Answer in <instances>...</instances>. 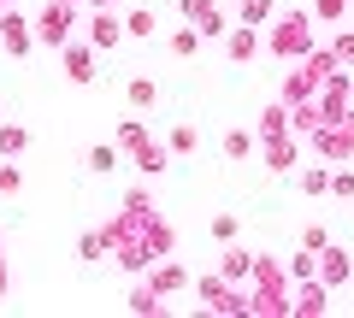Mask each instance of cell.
I'll use <instances>...</instances> for the list:
<instances>
[{"instance_id": "1", "label": "cell", "mask_w": 354, "mask_h": 318, "mask_svg": "<svg viewBox=\"0 0 354 318\" xmlns=\"http://www.w3.org/2000/svg\"><path fill=\"white\" fill-rule=\"evenodd\" d=\"M266 53L272 59H307L313 53V12H278L266 24Z\"/></svg>"}, {"instance_id": "2", "label": "cell", "mask_w": 354, "mask_h": 318, "mask_svg": "<svg viewBox=\"0 0 354 318\" xmlns=\"http://www.w3.org/2000/svg\"><path fill=\"white\" fill-rule=\"evenodd\" d=\"M248 312L254 318H278V312H295V289H290V277H283L272 259H260L254 266V295H248Z\"/></svg>"}, {"instance_id": "3", "label": "cell", "mask_w": 354, "mask_h": 318, "mask_svg": "<svg viewBox=\"0 0 354 318\" xmlns=\"http://www.w3.org/2000/svg\"><path fill=\"white\" fill-rule=\"evenodd\" d=\"M59 59H65V77H71V83H83V89L101 77V48H95V41H65Z\"/></svg>"}, {"instance_id": "4", "label": "cell", "mask_w": 354, "mask_h": 318, "mask_svg": "<svg viewBox=\"0 0 354 318\" xmlns=\"http://www.w3.org/2000/svg\"><path fill=\"white\" fill-rule=\"evenodd\" d=\"M177 12L189 18L207 41H225V36H230V18L218 12V0H177Z\"/></svg>"}, {"instance_id": "5", "label": "cell", "mask_w": 354, "mask_h": 318, "mask_svg": "<svg viewBox=\"0 0 354 318\" xmlns=\"http://www.w3.org/2000/svg\"><path fill=\"white\" fill-rule=\"evenodd\" d=\"M71 24H77V6H71V0H53L48 12L36 18V41H48V48H65V41H71Z\"/></svg>"}, {"instance_id": "6", "label": "cell", "mask_w": 354, "mask_h": 318, "mask_svg": "<svg viewBox=\"0 0 354 318\" xmlns=\"http://www.w3.org/2000/svg\"><path fill=\"white\" fill-rule=\"evenodd\" d=\"M195 295L207 312H248V295L230 289V277H195Z\"/></svg>"}, {"instance_id": "7", "label": "cell", "mask_w": 354, "mask_h": 318, "mask_svg": "<svg viewBox=\"0 0 354 318\" xmlns=\"http://www.w3.org/2000/svg\"><path fill=\"white\" fill-rule=\"evenodd\" d=\"M0 48H6V59H24L30 48H36V24H24V12H6L0 18Z\"/></svg>"}, {"instance_id": "8", "label": "cell", "mask_w": 354, "mask_h": 318, "mask_svg": "<svg viewBox=\"0 0 354 318\" xmlns=\"http://www.w3.org/2000/svg\"><path fill=\"white\" fill-rule=\"evenodd\" d=\"M260 153H266V171H295V159H301V136L295 130H283V136H266L260 141Z\"/></svg>"}, {"instance_id": "9", "label": "cell", "mask_w": 354, "mask_h": 318, "mask_svg": "<svg viewBox=\"0 0 354 318\" xmlns=\"http://www.w3.org/2000/svg\"><path fill=\"white\" fill-rule=\"evenodd\" d=\"M148 283H153L160 295H183V289H195V277H189L183 266H177L171 254H165V259H153V266H148Z\"/></svg>"}, {"instance_id": "10", "label": "cell", "mask_w": 354, "mask_h": 318, "mask_svg": "<svg viewBox=\"0 0 354 318\" xmlns=\"http://www.w3.org/2000/svg\"><path fill=\"white\" fill-rule=\"evenodd\" d=\"M260 48H266V30H254V24H236V30L225 36L230 65H248V59H260Z\"/></svg>"}, {"instance_id": "11", "label": "cell", "mask_w": 354, "mask_h": 318, "mask_svg": "<svg viewBox=\"0 0 354 318\" xmlns=\"http://www.w3.org/2000/svg\"><path fill=\"white\" fill-rule=\"evenodd\" d=\"M124 36H130V30H124V18H118V12H88V41H95L101 53H113Z\"/></svg>"}, {"instance_id": "12", "label": "cell", "mask_w": 354, "mask_h": 318, "mask_svg": "<svg viewBox=\"0 0 354 318\" xmlns=\"http://www.w3.org/2000/svg\"><path fill=\"white\" fill-rule=\"evenodd\" d=\"M330 306V283L325 277H301V289H295V318H319Z\"/></svg>"}, {"instance_id": "13", "label": "cell", "mask_w": 354, "mask_h": 318, "mask_svg": "<svg viewBox=\"0 0 354 318\" xmlns=\"http://www.w3.org/2000/svg\"><path fill=\"white\" fill-rule=\"evenodd\" d=\"M319 277L337 289V283H348V277H354V259L342 254V248H319Z\"/></svg>"}, {"instance_id": "14", "label": "cell", "mask_w": 354, "mask_h": 318, "mask_svg": "<svg viewBox=\"0 0 354 318\" xmlns=\"http://www.w3.org/2000/svg\"><path fill=\"white\" fill-rule=\"evenodd\" d=\"M165 153H171V148L148 136V141H142L136 153H130V159H136V166H142V177H160V171H165Z\"/></svg>"}, {"instance_id": "15", "label": "cell", "mask_w": 354, "mask_h": 318, "mask_svg": "<svg viewBox=\"0 0 354 318\" xmlns=\"http://www.w3.org/2000/svg\"><path fill=\"white\" fill-rule=\"evenodd\" d=\"M254 266H260V259H254L248 248H236V242H225V277H230V283H242V277H254Z\"/></svg>"}, {"instance_id": "16", "label": "cell", "mask_w": 354, "mask_h": 318, "mask_svg": "<svg viewBox=\"0 0 354 318\" xmlns=\"http://www.w3.org/2000/svg\"><path fill=\"white\" fill-rule=\"evenodd\" d=\"M278 18V0H242L236 6V24H254V30H266Z\"/></svg>"}, {"instance_id": "17", "label": "cell", "mask_w": 354, "mask_h": 318, "mask_svg": "<svg viewBox=\"0 0 354 318\" xmlns=\"http://www.w3.org/2000/svg\"><path fill=\"white\" fill-rule=\"evenodd\" d=\"M201 30H195V24H183V30H171V36H165V48H171L177 53V59H195V53H201Z\"/></svg>"}, {"instance_id": "18", "label": "cell", "mask_w": 354, "mask_h": 318, "mask_svg": "<svg viewBox=\"0 0 354 318\" xmlns=\"http://www.w3.org/2000/svg\"><path fill=\"white\" fill-rule=\"evenodd\" d=\"M118 141H101V148H88V171H95V177H106V171H118Z\"/></svg>"}, {"instance_id": "19", "label": "cell", "mask_w": 354, "mask_h": 318, "mask_svg": "<svg viewBox=\"0 0 354 318\" xmlns=\"http://www.w3.org/2000/svg\"><path fill=\"white\" fill-rule=\"evenodd\" d=\"M30 148V130L24 124H0V159H18Z\"/></svg>"}, {"instance_id": "20", "label": "cell", "mask_w": 354, "mask_h": 318, "mask_svg": "<svg viewBox=\"0 0 354 318\" xmlns=\"http://www.w3.org/2000/svg\"><path fill=\"white\" fill-rule=\"evenodd\" d=\"M124 30H130L136 41H148V36H160V18H153L148 6H136V12H124Z\"/></svg>"}, {"instance_id": "21", "label": "cell", "mask_w": 354, "mask_h": 318, "mask_svg": "<svg viewBox=\"0 0 354 318\" xmlns=\"http://www.w3.org/2000/svg\"><path fill=\"white\" fill-rule=\"evenodd\" d=\"M295 183H301V195H330V171H325V159H313V166H307Z\"/></svg>"}, {"instance_id": "22", "label": "cell", "mask_w": 354, "mask_h": 318, "mask_svg": "<svg viewBox=\"0 0 354 318\" xmlns=\"http://www.w3.org/2000/svg\"><path fill=\"white\" fill-rule=\"evenodd\" d=\"M153 101H160V83H153V77H130V106H136V112H148Z\"/></svg>"}, {"instance_id": "23", "label": "cell", "mask_w": 354, "mask_h": 318, "mask_svg": "<svg viewBox=\"0 0 354 318\" xmlns=\"http://www.w3.org/2000/svg\"><path fill=\"white\" fill-rule=\"evenodd\" d=\"M106 248H113V236H106V230H88L83 242H77V259H88V266H95V259H106Z\"/></svg>"}, {"instance_id": "24", "label": "cell", "mask_w": 354, "mask_h": 318, "mask_svg": "<svg viewBox=\"0 0 354 318\" xmlns=\"http://www.w3.org/2000/svg\"><path fill=\"white\" fill-rule=\"evenodd\" d=\"M165 306V295L153 289V283H136V289H130V312H160Z\"/></svg>"}, {"instance_id": "25", "label": "cell", "mask_w": 354, "mask_h": 318, "mask_svg": "<svg viewBox=\"0 0 354 318\" xmlns=\"http://www.w3.org/2000/svg\"><path fill=\"white\" fill-rule=\"evenodd\" d=\"M254 148H260V136H248V130H230L225 136V159H254Z\"/></svg>"}, {"instance_id": "26", "label": "cell", "mask_w": 354, "mask_h": 318, "mask_svg": "<svg viewBox=\"0 0 354 318\" xmlns=\"http://www.w3.org/2000/svg\"><path fill=\"white\" fill-rule=\"evenodd\" d=\"M165 148H171V153H195V148H201V136H195L189 124H171V130H165Z\"/></svg>"}, {"instance_id": "27", "label": "cell", "mask_w": 354, "mask_h": 318, "mask_svg": "<svg viewBox=\"0 0 354 318\" xmlns=\"http://www.w3.org/2000/svg\"><path fill=\"white\" fill-rule=\"evenodd\" d=\"M142 141H148V124H142V118H124V124H118V148H124V153H136Z\"/></svg>"}, {"instance_id": "28", "label": "cell", "mask_w": 354, "mask_h": 318, "mask_svg": "<svg viewBox=\"0 0 354 318\" xmlns=\"http://www.w3.org/2000/svg\"><path fill=\"white\" fill-rule=\"evenodd\" d=\"M348 18V0H313V24H342Z\"/></svg>"}, {"instance_id": "29", "label": "cell", "mask_w": 354, "mask_h": 318, "mask_svg": "<svg viewBox=\"0 0 354 318\" xmlns=\"http://www.w3.org/2000/svg\"><path fill=\"white\" fill-rule=\"evenodd\" d=\"M330 53H337L342 71H354V30H337V36H330Z\"/></svg>"}, {"instance_id": "30", "label": "cell", "mask_w": 354, "mask_h": 318, "mask_svg": "<svg viewBox=\"0 0 354 318\" xmlns=\"http://www.w3.org/2000/svg\"><path fill=\"white\" fill-rule=\"evenodd\" d=\"M24 189V171H18V159H6V166H0V195H18Z\"/></svg>"}, {"instance_id": "31", "label": "cell", "mask_w": 354, "mask_h": 318, "mask_svg": "<svg viewBox=\"0 0 354 318\" xmlns=\"http://www.w3.org/2000/svg\"><path fill=\"white\" fill-rule=\"evenodd\" d=\"M213 236H218V242H236V218H230V212H213Z\"/></svg>"}, {"instance_id": "32", "label": "cell", "mask_w": 354, "mask_h": 318, "mask_svg": "<svg viewBox=\"0 0 354 318\" xmlns=\"http://www.w3.org/2000/svg\"><path fill=\"white\" fill-rule=\"evenodd\" d=\"M330 195L348 201V195H354V171H330Z\"/></svg>"}, {"instance_id": "33", "label": "cell", "mask_w": 354, "mask_h": 318, "mask_svg": "<svg viewBox=\"0 0 354 318\" xmlns=\"http://www.w3.org/2000/svg\"><path fill=\"white\" fill-rule=\"evenodd\" d=\"M301 248H313V254H319V248H330V236H325L319 224H307V230H301Z\"/></svg>"}, {"instance_id": "34", "label": "cell", "mask_w": 354, "mask_h": 318, "mask_svg": "<svg viewBox=\"0 0 354 318\" xmlns=\"http://www.w3.org/2000/svg\"><path fill=\"white\" fill-rule=\"evenodd\" d=\"M88 12H118V0H83Z\"/></svg>"}]
</instances>
